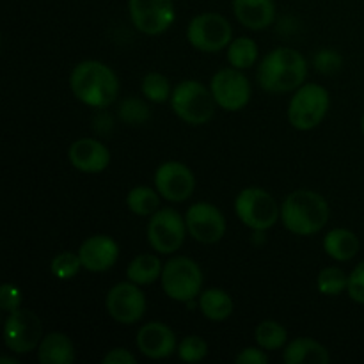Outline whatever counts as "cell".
<instances>
[{"label": "cell", "mask_w": 364, "mask_h": 364, "mask_svg": "<svg viewBox=\"0 0 364 364\" xmlns=\"http://www.w3.org/2000/svg\"><path fill=\"white\" fill-rule=\"evenodd\" d=\"M0 363H9V364H18L16 359H9V358H2L0 359Z\"/></svg>", "instance_id": "74e56055"}, {"label": "cell", "mask_w": 364, "mask_h": 364, "mask_svg": "<svg viewBox=\"0 0 364 364\" xmlns=\"http://www.w3.org/2000/svg\"><path fill=\"white\" fill-rule=\"evenodd\" d=\"M308 77V63L304 55L294 48L272 50L258 66V84L267 92L297 91Z\"/></svg>", "instance_id": "3957f363"}, {"label": "cell", "mask_w": 364, "mask_h": 364, "mask_svg": "<svg viewBox=\"0 0 364 364\" xmlns=\"http://www.w3.org/2000/svg\"><path fill=\"white\" fill-rule=\"evenodd\" d=\"M80 269H84V265H82V259L80 256H78V252L77 255L70 251L60 252V255H57L55 258L52 259V263H50V270H52L53 277H57V279L60 281L73 279V277L80 272Z\"/></svg>", "instance_id": "f546056e"}, {"label": "cell", "mask_w": 364, "mask_h": 364, "mask_svg": "<svg viewBox=\"0 0 364 364\" xmlns=\"http://www.w3.org/2000/svg\"><path fill=\"white\" fill-rule=\"evenodd\" d=\"M173 112L192 127H201L210 123L215 114V100L210 89L198 80H183L173 89L171 95Z\"/></svg>", "instance_id": "277c9868"}, {"label": "cell", "mask_w": 364, "mask_h": 364, "mask_svg": "<svg viewBox=\"0 0 364 364\" xmlns=\"http://www.w3.org/2000/svg\"><path fill=\"white\" fill-rule=\"evenodd\" d=\"M233 299L223 288H210L199 295V309L212 322H224L233 313Z\"/></svg>", "instance_id": "603a6c76"}, {"label": "cell", "mask_w": 364, "mask_h": 364, "mask_svg": "<svg viewBox=\"0 0 364 364\" xmlns=\"http://www.w3.org/2000/svg\"><path fill=\"white\" fill-rule=\"evenodd\" d=\"M68 160L77 171L85 174L102 173L110 164V151L98 139H78L68 149Z\"/></svg>", "instance_id": "e0dca14e"}, {"label": "cell", "mask_w": 364, "mask_h": 364, "mask_svg": "<svg viewBox=\"0 0 364 364\" xmlns=\"http://www.w3.org/2000/svg\"><path fill=\"white\" fill-rule=\"evenodd\" d=\"M119 117L127 124L139 127V124L148 123L151 112H149V107L144 102L137 98H128L119 105Z\"/></svg>", "instance_id": "4dcf8cb0"}, {"label": "cell", "mask_w": 364, "mask_h": 364, "mask_svg": "<svg viewBox=\"0 0 364 364\" xmlns=\"http://www.w3.org/2000/svg\"><path fill=\"white\" fill-rule=\"evenodd\" d=\"M103 363L105 364H135L137 363V358H135L132 352H128L127 348H112L109 350V354L103 358Z\"/></svg>", "instance_id": "8d00e7d4"}, {"label": "cell", "mask_w": 364, "mask_h": 364, "mask_svg": "<svg viewBox=\"0 0 364 364\" xmlns=\"http://www.w3.org/2000/svg\"><path fill=\"white\" fill-rule=\"evenodd\" d=\"M176 352H178V358H180L181 361L198 363V361H203V359L208 355V345H206V341L203 340L201 336L192 334V336L183 338V340L180 341Z\"/></svg>", "instance_id": "1f68e13d"}, {"label": "cell", "mask_w": 364, "mask_h": 364, "mask_svg": "<svg viewBox=\"0 0 364 364\" xmlns=\"http://www.w3.org/2000/svg\"><path fill=\"white\" fill-rule=\"evenodd\" d=\"M255 340L256 345L263 350H279L287 345L288 333L284 326H281L276 320H263L256 327Z\"/></svg>", "instance_id": "4316f807"}, {"label": "cell", "mask_w": 364, "mask_h": 364, "mask_svg": "<svg viewBox=\"0 0 364 364\" xmlns=\"http://www.w3.org/2000/svg\"><path fill=\"white\" fill-rule=\"evenodd\" d=\"M188 235L201 244H217L226 235V219L212 203H196L185 213Z\"/></svg>", "instance_id": "5bb4252c"}, {"label": "cell", "mask_w": 364, "mask_h": 364, "mask_svg": "<svg viewBox=\"0 0 364 364\" xmlns=\"http://www.w3.org/2000/svg\"><path fill=\"white\" fill-rule=\"evenodd\" d=\"M331 217L329 203L322 194L299 188L287 196L281 206V223L290 233L311 237L326 228Z\"/></svg>", "instance_id": "7a4b0ae2"}, {"label": "cell", "mask_w": 364, "mask_h": 364, "mask_svg": "<svg viewBox=\"0 0 364 364\" xmlns=\"http://www.w3.org/2000/svg\"><path fill=\"white\" fill-rule=\"evenodd\" d=\"M105 308L110 318L121 326H134L144 316L146 297L139 284L132 281L117 283L107 294Z\"/></svg>", "instance_id": "4fadbf2b"}, {"label": "cell", "mask_w": 364, "mask_h": 364, "mask_svg": "<svg viewBox=\"0 0 364 364\" xmlns=\"http://www.w3.org/2000/svg\"><path fill=\"white\" fill-rule=\"evenodd\" d=\"M78 256L89 272H107L119 258V245L109 235H92L82 242Z\"/></svg>", "instance_id": "2e32d148"}, {"label": "cell", "mask_w": 364, "mask_h": 364, "mask_svg": "<svg viewBox=\"0 0 364 364\" xmlns=\"http://www.w3.org/2000/svg\"><path fill=\"white\" fill-rule=\"evenodd\" d=\"M160 283L167 297L188 304L201 295L203 270L192 258L176 256L164 265Z\"/></svg>", "instance_id": "5b68a950"}, {"label": "cell", "mask_w": 364, "mask_h": 364, "mask_svg": "<svg viewBox=\"0 0 364 364\" xmlns=\"http://www.w3.org/2000/svg\"><path fill=\"white\" fill-rule=\"evenodd\" d=\"M43 340L41 318L31 309H16L4 322V343L14 354L38 350Z\"/></svg>", "instance_id": "9c48e42d"}, {"label": "cell", "mask_w": 364, "mask_h": 364, "mask_svg": "<svg viewBox=\"0 0 364 364\" xmlns=\"http://www.w3.org/2000/svg\"><path fill=\"white\" fill-rule=\"evenodd\" d=\"M283 361L287 364H327L329 350L311 338H297L284 347Z\"/></svg>", "instance_id": "ffe728a7"}, {"label": "cell", "mask_w": 364, "mask_h": 364, "mask_svg": "<svg viewBox=\"0 0 364 364\" xmlns=\"http://www.w3.org/2000/svg\"><path fill=\"white\" fill-rule=\"evenodd\" d=\"M70 87L75 98L92 109H105L119 92L117 75L100 60H82L70 75Z\"/></svg>", "instance_id": "6da1fadb"}, {"label": "cell", "mask_w": 364, "mask_h": 364, "mask_svg": "<svg viewBox=\"0 0 364 364\" xmlns=\"http://www.w3.org/2000/svg\"><path fill=\"white\" fill-rule=\"evenodd\" d=\"M38 361L41 364H71L75 361L73 341L64 333L46 334L38 347Z\"/></svg>", "instance_id": "44dd1931"}, {"label": "cell", "mask_w": 364, "mask_h": 364, "mask_svg": "<svg viewBox=\"0 0 364 364\" xmlns=\"http://www.w3.org/2000/svg\"><path fill=\"white\" fill-rule=\"evenodd\" d=\"M331 98L326 87L318 84H304L295 91L288 105V121L301 132L313 130L329 112Z\"/></svg>", "instance_id": "52a82bcc"}, {"label": "cell", "mask_w": 364, "mask_h": 364, "mask_svg": "<svg viewBox=\"0 0 364 364\" xmlns=\"http://www.w3.org/2000/svg\"><path fill=\"white\" fill-rule=\"evenodd\" d=\"M235 361L237 364H267L269 358L262 347H247L235 358Z\"/></svg>", "instance_id": "d590c367"}, {"label": "cell", "mask_w": 364, "mask_h": 364, "mask_svg": "<svg viewBox=\"0 0 364 364\" xmlns=\"http://www.w3.org/2000/svg\"><path fill=\"white\" fill-rule=\"evenodd\" d=\"M164 265L160 263L156 255H139L130 262L127 269V277L132 283L139 287H148L153 284L162 276Z\"/></svg>", "instance_id": "cb8c5ba5"}, {"label": "cell", "mask_w": 364, "mask_h": 364, "mask_svg": "<svg viewBox=\"0 0 364 364\" xmlns=\"http://www.w3.org/2000/svg\"><path fill=\"white\" fill-rule=\"evenodd\" d=\"M127 206L132 213L139 217H151L160 210V194L151 187H135L128 192Z\"/></svg>", "instance_id": "d4e9b609"}, {"label": "cell", "mask_w": 364, "mask_h": 364, "mask_svg": "<svg viewBox=\"0 0 364 364\" xmlns=\"http://www.w3.org/2000/svg\"><path fill=\"white\" fill-rule=\"evenodd\" d=\"M315 68L323 75H333L336 71L341 70V64H343V59H341L340 53L333 48H323L320 52H316L315 59Z\"/></svg>", "instance_id": "d6a6232c"}, {"label": "cell", "mask_w": 364, "mask_h": 364, "mask_svg": "<svg viewBox=\"0 0 364 364\" xmlns=\"http://www.w3.org/2000/svg\"><path fill=\"white\" fill-rule=\"evenodd\" d=\"M323 251L336 262H350L359 252V238L350 230L336 228L323 237Z\"/></svg>", "instance_id": "7402d4cb"}, {"label": "cell", "mask_w": 364, "mask_h": 364, "mask_svg": "<svg viewBox=\"0 0 364 364\" xmlns=\"http://www.w3.org/2000/svg\"><path fill=\"white\" fill-rule=\"evenodd\" d=\"M361 130H363V134H364V114H363V117H361Z\"/></svg>", "instance_id": "f35d334b"}, {"label": "cell", "mask_w": 364, "mask_h": 364, "mask_svg": "<svg viewBox=\"0 0 364 364\" xmlns=\"http://www.w3.org/2000/svg\"><path fill=\"white\" fill-rule=\"evenodd\" d=\"M132 23L146 36L164 34L174 23L173 0H128Z\"/></svg>", "instance_id": "7c38bea8"}, {"label": "cell", "mask_w": 364, "mask_h": 364, "mask_svg": "<svg viewBox=\"0 0 364 364\" xmlns=\"http://www.w3.org/2000/svg\"><path fill=\"white\" fill-rule=\"evenodd\" d=\"M187 223L174 208H160L148 223V242L159 255L180 251L187 233Z\"/></svg>", "instance_id": "30bf717a"}, {"label": "cell", "mask_w": 364, "mask_h": 364, "mask_svg": "<svg viewBox=\"0 0 364 364\" xmlns=\"http://www.w3.org/2000/svg\"><path fill=\"white\" fill-rule=\"evenodd\" d=\"M258 59V45L251 38H237L228 46V63L237 70H249Z\"/></svg>", "instance_id": "484cf974"}, {"label": "cell", "mask_w": 364, "mask_h": 364, "mask_svg": "<svg viewBox=\"0 0 364 364\" xmlns=\"http://www.w3.org/2000/svg\"><path fill=\"white\" fill-rule=\"evenodd\" d=\"M237 217L256 233L270 230L281 219V206L276 199L259 187H247L235 199Z\"/></svg>", "instance_id": "8992f818"}, {"label": "cell", "mask_w": 364, "mask_h": 364, "mask_svg": "<svg viewBox=\"0 0 364 364\" xmlns=\"http://www.w3.org/2000/svg\"><path fill=\"white\" fill-rule=\"evenodd\" d=\"M0 306L6 313H13L20 309L21 306V291L20 288L11 283H4L0 288Z\"/></svg>", "instance_id": "e575fe53"}, {"label": "cell", "mask_w": 364, "mask_h": 364, "mask_svg": "<svg viewBox=\"0 0 364 364\" xmlns=\"http://www.w3.org/2000/svg\"><path fill=\"white\" fill-rule=\"evenodd\" d=\"M348 297L358 304H364V262L359 263L348 276Z\"/></svg>", "instance_id": "836d02e7"}, {"label": "cell", "mask_w": 364, "mask_h": 364, "mask_svg": "<svg viewBox=\"0 0 364 364\" xmlns=\"http://www.w3.org/2000/svg\"><path fill=\"white\" fill-rule=\"evenodd\" d=\"M141 89L144 98L155 103L167 102V100H171V95H173L169 78L162 73H156V71H151V73H148L142 78Z\"/></svg>", "instance_id": "f1b7e54d"}, {"label": "cell", "mask_w": 364, "mask_h": 364, "mask_svg": "<svg viewBox=\"0 0 364 364\" xmlns=\"http://www.w3.org/2000/svg\"><path fill=\"white\" fill-rule=\"evenodd\" d=\"M210 91L217 107L228 112H238L244 109L251 100V84L247 77L237 68H224L217 71L210 82Z\"/></svg>", "instance_id": "8fae6325"}, {"label": "cell", "mask_w": 364, "mask_h": 364, "mask_svg": "<svg viewBox=\"0 0 364 364\" xmlns=\"http://www.w3.org/2000/svg\"><path fill=\"white\" fill-rule=\"evenodd\" d=\"M187 39L199 52L215 53L230 46L233 41V28L223 14L203 13L188 23Z\"/></svg>", "instance_id": "ba28073f"}, {"label": "cell", "mask_w": 364, "mask_h": 364, "mask_svg": "<svg viewBox=\"0 0 364 364\" xmlns=\"http://www.w3.org/2000/svg\"><path fill=\"white\" fill-rule=\"evenodd\" d=\"M137 348L148 359H166L176 352V336L162 322H148L139 329Z\"/></svg>", "instance_id": "ac0fdd59"}, {"label": "cell", "mask_w": 364, "mask_h": 364, "mask_svg": "<svg viewBox=\"0 0 364 364\" xmlns=\"http://www.w3.org/2000/svg\"><path fill=\"white\" fill-rule=\"evenodd\" d=\"M155 187L164 199L171 203H183L194 194V173L185 164L169 160L160 164L155 171Z\"/></svg>", "instance_id": "9a60e30c"}, {"label": "cell", "mask_w": 364, "mask_h": 364, "mask_svg": "<svg viewBox=\"0 0 364 364\" xmlns=\"http://www.w3.org/2000/svg\"><path fill=\"white\" fill-rule=\"evenodd\" d=\"M237 20L251 31H263L276 20L274 0H233Z\"/></svg>", "instance_id": "d6986e66"}, {"label": "cell", "mask_w": 364, "mask_h": 364, "mask_svg": "<svg viewBox=\"0 0 364 364\" xmlns=\"http://www.w3.org/2000/svg\"><path fill=\"white\" fill-rule=\"evenodd\" d=\"M348 287V276L338 267H326L320 270L316 277V288L322 295L327 297H338L343 294Z\"/></svg>", "instance_id": "83f0119b"}]
</instances>
